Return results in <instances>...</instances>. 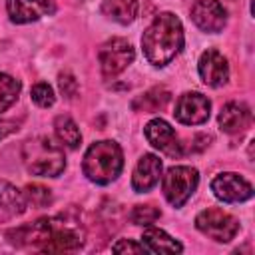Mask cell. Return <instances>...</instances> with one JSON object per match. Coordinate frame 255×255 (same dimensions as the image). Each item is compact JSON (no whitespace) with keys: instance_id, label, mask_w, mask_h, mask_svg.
Masks as SVG:
<instances>
[{"instance_id":"obj_18","label":"cell","mask_w":255,"mask_h":255,"mask_svg":"<svg viewBox=\"0 0 255 255\" xmlns=\"http://www.w3.org/2000/svg\"><path fill=\"white\" fill-rule=\"evenodd\" d=\"M102 12L118 24H129L137 16V0H104Z\"/></svg>"},{"instance_id":"obj_27","label":"cell","mask_w":255,"mask_h":255,"mask_svg":"<svg viewBox=\"0 0 255 255\" xmlns=\"http://www.w3.org/2000/svg\"><path fill=\"white\" fill-rule=\"evenodd\" d=\"M18 129V124L16 122H10V120H0V139H4L6 135H10L12 131Z\"/></svg>"},{"instance_id":"obj_7","label":"cell","mask_w":255,"mask_h":255,"mask_svg":"<svg viewBox=\"0 0 255 255\" xmlns=\"http://www.w3.org/2000/svg\"><path fill=\"white\" fill-rule=\"evenodd\" d=\"M133 48L126 38H112L102 44L98 52L100 68L106 78H114L133 62Z\"/></svg>"},{"instance_id":"obj_14","label":"cell","mask_w":255,"mask_h":255,"mask_svg":"<svg viewBox=\"0 0 255 255\" xmlns=\"http://www.w3.org/2000/svg\"><path fill=\"white\" fill-rule=\"evenodd\" d=\"M159 175H161V159L153 153H143L133 169V175H131L133 191H137V193L149 191L159 181Z\"/></svg>"},{"instance_id":"obj_22","label":"cell","mask_w":255,"mask_h":255,"mask_svg":"<svg viewBox=\"0 0 255 255\" xmlns=\"http://www.w3.org/2000/svg\"><path fill=\"white\" fill-rule=\"evenodd\" d=\"M24 199L26 203H30L32 207H48L52 203V191L40 183H30L24 187Z\"/></svg>"},{"instance_id":"obj_23","label":"cell","mask_w":255,"mask_h":255,"mask_svg":"<svg viewBox=\"0 0 255 255\" xmlns=\"http://www.w3.org/2000/svg\"><path fill=\"white\" fill-rule=\"evenodd\" d=\"M161 215V211L155 205H135L129 213V219L133 225H151L153 221H157Z\"/></svg>"},{"instance_id":"obj_15","label":"cell","mask_w":255,"mask_h":255,"mask_svg":"<svg viewBox=\"0 0 255 255\" xmlns=\"http://www.w3.org/2000/svg\"><path fill=\"white\" fill-rule=\"evenodd\" d=\"M217 122H219V128L225 133H237V131H243L249 126L251 112L241 102H229V104H225L221 108Z\"/></svg>"},{"instance_id":"obj_8","label":"cell","mask_w":255,"mask_h":255,"mask_svg":"<svg viewBox=\"0 0 255 255\" xmlns=\"http://www.w3.org/2000/svg\"><path fill=\"white\" fill-rule=\"evenodd\" d=\"M211 191L217 199H221L225 203H241V201H247L253 197L251 183L233 171L215 175L211 181Z\"/></svg>"},{"instance_id":"obj_5","label":"cell","mask_w":255,"mask_h":255,"mask_svg":"<svg viewBox=\"0 0 255 255\" xmlns=\"http://www.w3.org/2000/svg\"><path fill=\"white\" fill-rule=\"evenodd\" d=\"M197 183H199V173L195 167L189 165H173L161 177L163 195L173 207H181L191 197Z\"/></svg>"},{"instance_id":"obj_13","label":"cell","mask_w":255,"mask_h":255,"mask_svg":"<svg viewBox=\"0 0 255 255\" xmlns=\"http://www.w3.org/2000/svg\"><path fill=\"white\" fill-rule=\"evenodd\" d=\"M197 70H199V76L201 80L211 86V88H219L227 82L229 78V64L227 60L223 58L221 52L209 48L205 50L201 56H199V64H197Z\"/></svg>"},{"instance_id":"obj_9","label":"cell","mask_w":255,"mask_h":255,"mask_svg":"<svg viewBox=\"0 0 255 255\" xmlns=\"http://www.w3.org/2000/svg\"><path fill=\"white\" fill-rule=\"evenodd\" d=\"M211 112V102L199 94V92H185L183 96H179L177 104H175V120L185 124V126H199L203 122H207Z\"/></svg>"},{"instance_id":"obj_21","label":"cell","mask_w":255,"mask_h":255,"mask_svg":"<svg viewBox=\"0 0 255 255\" xmlns=\"http://www.w3.org/2000/svg\"><path fill=\"white\" fill-rule=\"evenodd\" d=\"M20 90H22V86L16 78L0 72V112H6L18 100Z\"/></svg>"},{"instance_id":"obj_11","label":"cell","mask_w":255,"mask_h":255,"mask_svg":"<svg viewBox=\"0 0 255 255\" xmlns=\"http://www.w3.org/2000/svg\"><path fill=\"white\" fill-rule=\"evenodd\" d=\"M191 20L199 30L217 34L227 22V12L217 0H197L191 6Z\"/></svg>"},{"instance_id":"obj_1","label":"cell","mask_w":255,"mask_h":255,"mask_svg":"<svg viewBox=\"0 0 255 255\" xmlns=\"http://www.w3.org/2000/svg\"><path fill=\"white\" fill-rule=\"evenodd\" d=\"M143 56L153 66L169 64L183 48V26L171 12H163L153 18L141 36Z\"/></svg>"},{"instance_id":"obj_4","label":"cell","mask_w":255,"mask_h":255,"mask_svg":"<svg viewBox=\"0 0 255 255\" xmlns=\"http://www.w3.org/2000/svg\"><path fill=\"white\" fill-rule=\"evenodd\" d=\"M84 245V229L76 219L64 215L48 217V239L40 251L44 253H68L78 251Z\"/></svg>"},{"instance_id":"obj_24","label":"cell","mask_w":255,"mask_h":255,"mask_svg":"<svg viewBox=\"0 0 255 255\" xmlns=\"http://www.w3.org/2000/svg\"><path fill=\"white\" fill-rule=\"evenodd\" d=\"M30 94H32L34 104L40 106V108H50V106L54 104V100H56L54 90H52L46 82H38V84H34V88H32Z\"/></svg>"},{"instance_id":"obj_10","label":"cell","mask_w":255,"mask_h":255,"mask_svg":"<svg viewBox=\"0 0 255 255\" xmlns=\"http://www.w3.org/2000/svg\"><path fill=\"white\" fill-rule=\"evenodd\" d=\"M143 133H145L147 141H149L153 147H157L159 151H163L165 155H169V157H179V155L183 153L181 143H179V139H177L173 128H171L165 120L155 118V120L147 122L145 128H143Z\"/></svg>"},{"instance_id":"obj_16","label":"cell","mask_w":255,"mask_h":255,"mask_svg":"<svg viewBox=\"0 0 255 255\" xmlns=\"http://www.w3.org/2000/svg\"><path fill=\"white\" fill-rule=\"evenodd\" d=\"M26 199L20 189H16L6 179H0V221H10L26 211Z\"/></svg>"},{"instance_id":"obj_2","label":"cell","mask_w":255,"mask_h":255,"mask_svg":"<svg viewBox=\"0 0 255 255\" xmlns=\"http://www.w3.org/2000/svg\"><path fill=\"white\" fill-rule=\"evenodd\" d=\"M82 169H84V175L98 185L112 183L114 179H118V175L124 169L122 147L112 139L92 143L84 155Z\"/></svg>"},{"instance_id":"obj_3","label":"cell","mask_w":255,"mask_h":255,"mask_svg":"<svg viewBox=\"0 0 255 255\" xmlns=\"http://www.w3.org/2000/svg\"><path fill=\"white\" fill-rule=\"evenodd\" d=\"M22 161L32 175L58 177L66 167L64 151L46 135L30 137L22 145Z\"/></svg>"},{"instance_id":"obj_17","label":"cell","mask_w":255,"mask_h":255,"mask_svg":"<svg viewBox=\"0 0 255 255\" xmlns=\"http://www.w3.org/2000/svg\"><path fill=\"white\" fill-rule=\"evenodd\" d=\"M141 245L145 247L147 253H181L183 245L169 237L163 229L157 227H147L141 235Z\"/></svg>"},{"instance_id":"obj_26","label":"cell","mask_w":255,"mask_h":255,"mask_svg":"<svg viewBox=\"0 0 255 255\" xmlns=\"http://www.w3.org/2000/svg\"><path fill=\"white\" fill-rule=\"evenodd\" d=\"M114 253H147L141 243H135L133 239H120L118 243L112 245Z\"/></svg>"},{"instance_id":"obj_6","label":"cell","mask_w":255,"mask_h":255,"mask_svg":"<svg viewBox=\"0 0 255 255\" xmlns=\"http://www.w3.org/2000/svg\"><path fill=\"white\" fill-rule=\"evenodd\" d=\"M195 227H197L203 235L211 237L213 241L227 243V241H231V239L237 235V231H239V221H237L233 215H229V213H225V211H221V209L209 207V209H203L201 213H197V217H195Z\"/></svg>"},{"instance_id":"obj_20","label":"cell","mask_w":255,"mask_h":255,"mask_svg":"<svg viewBox=\"0 0 255 255\" xmlns=\"http://www.w3.org/2000/svg\"><path fill=\"white\" fill-rule=\"evenodd\" d=\"M169 96H171V94H169L165 88H161V86L151 88V90H147L143 96L135 98L133 110H139V112H159V110H163L165 104L169 102Z\"/></svg>"},{"instance_id":"obj_12","label":"cell","mask_w":255,"mask_h":255,"mask_svg":"<svg viewBox=\"0 0 255 255\" xmlns=\"http://www.w3.org/2000/svg\"><path fill=\"white\" fill-rule=\"evenodd\" d=\"M6 10L14 24H28L54 14L56 4L54 0H8Z\"/></svg>"},{"instance_id":"obj_25","label":"cell","mask_w":255,"mask_h":255,"mask_svg":"<svg viewBox=\"0 0 255 255\" xmlns=\"http://www.w3.org/2000/svg\"><path fill=\"white\" fill-rule=\"evenodd\" d=\"M58 86H60V92L68 98V100H74L78 96V80L70 74V72H62L58 76Z\"/></svg>"},{"instance_id":"obj_19","label":"cell","mask_w":255,"mask_h":255,"mask_svg":"<svg viewBox=\"0 0 255 255\" xmlns=\"http://www.w3.org/2000/svg\"><path fill=\"white\" fill-rule=\"evenodd\" d=\"M54 131H56V137L70 149H76L80 143H82V133L76 126V122L68 116H58L56 122H54Z\"/></svg>"}]
</instances>
